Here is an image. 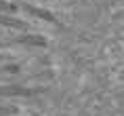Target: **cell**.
Instances as JSON below:
<instances>
[{
    "label": "cell",
    "mask_w": 124,
    "mask_h": 116,
    "mask_svg": "<svg viewBox=\"0 0 124 116\" xmlns=\"http://www.w3.org/2000/svg\"><path fill=\"white\" fill-rule=\"evenodd\" d=\"M42 91L44 89H30L21 84H0V97H32Z\"/></svg>",
    "instance_id": "1"
},
{
    "label": "cell",
    "mask_w": 124,
    "mask_h": 116,
    "mask_svg": "<svg viewBox=\"0 0 124 116\" xmlns=\"http://www.w3.org/2000/svg\"><path fill=\"white\" fill-rule=\"evenodd\" d=\"M21 9L25 11L30 17H36L40 21H46V23H57V17L51 13V11H46V9H40V7H32V4H25V2H21Z\"/></svg>",
    "instance_id": "2"
},
{
    "label": "cell",
    "mask_w": 124,
    "mask_h": 116,
    "mask_svg": "<svg viewBox=\"0 0 124 116\" xmlns=\"http://www.w3.org/2000/svg\"><path fill=\"white\" fill-rule=\"evenodd\" d=\"M15 42H19V45H25V46H46L48 45V40L42 36V34H19Z\"/></svg>",
    "instance_id": "3"
},
{
    "label": "cell",
    "mask_w": 124,
    "mask_h": 116,
    "mask_svg": "<svg viewBox=\"0 0 124 116\" xmlns=\"http://www.w3.org/2000/svg\"><path fill=\"white\" fill-rule=\"evenodd\" d=\"M0 26L11 27V30H27L25 21L17 19V17H13V15H4V13H0Z\"/></svg>",
    "instance_id": "4"
},
{
    "label": "cell",
    "mask_w": 124,
    "mask_h": 116,
    "mask_svg": "<svg viewBox=\"0 0 124 116\" xmlns=\"http://www.w3.org/2000/svg\"><path fill=\"white\" fill-rule=\"evenodd\" d=\"M17 11H19V4L8 2V0H0V13H4V15H15Z\"/></svg>",
    "instance_id": "5"
},
{
    "label": "cell",
    "mask_w": 124,
    "mask_h": 116,
    "mask_svg": "<svg viewBox=\"0 0 124 116\" xmlns=\"http://www.w3.org/2000/svg\"><path fill=\"white\" fill-rule=\"evenodd\" d=\"M0 72H2V74H19V72H21V65L19 63H7V65L0 68Z\"/></svg>",
    "instance_id": "6"
},
{
    "label": "cell",
    "mask_w": 124,
    "mask_h": 116,
    "mask_svg": "<svg viewBox=\"0 0 124 116\" xmlns=\"http://www.w3.org/2000/svg\"><path fill=\"white\" fill-rule=\"evenodd\" d=\"M19 112L17 106H0V116H15Z\"/></svg>",
    "instance_id": "7"
},
{
    "label": "cell",
    "mask_w": 124,
    "mask_h": 116,
    "mask_svg": "<svg viewBox=\"0 0 124 116\" xmlns=\"http://www.w3.org/2000/svg\"><path fill=\"white\" fill-rule=\"evenodd\" d=\"M0 49H2V42H0Z\"/></svg>",
    "instance_id": "8"
},
{
    "label": "cell",
    "mask_w": 124,
    "mask_h": 116,
    "mask_svg": "<svg viewBox=\"0 0 124 116\" xmlns=\"http://www.w3.org/2000/svg\"><path fill=\"white\" fill-rule=\"evenodd\" d=\"M42 2H46V0H42Z\"/></svg>",
    "instance_id": "9"
}]
</instances>
